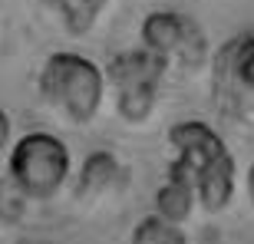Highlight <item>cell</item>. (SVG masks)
Masks as SVG:
<instances>
[{"mask_svg": "<svg viewBox=\"0 0 254 244\" xmlns=\"http://www.w3.org/2000/svg\"><path fill=\"white\" fill-rule=\"evenodd\" d=\"M43 3L69 37H86L109 7V0H43Z\"/></svg>", "mask_w": 254, "mask_h": 244, "instance_id": "obj_9", "label": "cell"}, {"mask_svg": "<svg viewBox=\"0 0 254 244\" xmlns=\"http://www.w3.org/2000/svg\"><path fill=\"white\" fill-rule=\"evenodd\" d=\"M165 73H169V66L145 47L116 53L103 69L106 86L113 89L116 99V116L129 125H142L159 106Z\"/></svg>", "mask_w": 254, "mask_h": 244, "instance_id": "obj_4", "label": "cell"}, {"mask_svg": "<svg viewBox=\"0 0 254 244\" xmlns=\"http://www.w3.org/2000/svg\"><path fill=\"white\" fill-rule=\"evenodd\" d=\"M132 244H189V235L182 225H172L162 215H145L132 228Z\"/></svg>", "mask_w": 254, "mask_h": 244, "instance_id": "obj_10", "label": "cell"}, {"mask_svg": "<svg viewBox=\"0 0 254 244\" xmlns=\"http://www.w3.org/2000/svg\"><path fill=\"white\" fill-rule=\"evenodd\" d=\"M73 155L53 132H27L7 152V179L27 201H50L63 191Z\"/></svg>", "mask_w": 254, "mask_h": 244, "instance_id": "obj_3", "label": "cell"}, {"mask_svg": "<svg viewBox=\"0 0 254 244\" xmlns=\"http://www.w3.org/2000/svg\"><path fill=\"white\" fill-rule=\"evenodd\" d=\"M10 152V116L3 113V106H0V159Z\"/></svg>", "mask_w": 254, "mask_h": 244, "instance_id": "obj_12", "label": "cell"}, {"mask_svg": "<svg viewBox=\"0 0 254 244\" xmlns=\"http://www.w3.org/2000/svg\"><path fill=\"white\" fill-rule=\"evenodd\" d=\"M169 145L175 149L169 165L195 185L198 208H205L208 215L225 211L238 188V162L225 139L201 119H182L169 129Z\"/></svg>", "mask_w": 254, "mask_h": 244, "instance_id": "obj_1", "label": "cell"}, {"mask_svg": "<svg viewBox=\"0 0 254 244\" xmlns=\"http://www.w3.org/2000/svg\"><path fill=\"white\" fill-rule=\"evenodd\" d=\"M23 211H27V198L13 188V182L7 175H0V231L20 225Z\"/></svg>", "mask_w": 254, "mask_h": 244, "instance_id": "obj_11", "label": "cell"}, {"mask_svg": "<svg viewBox=\"0 0 254 244\" xmlns=\"http://www.w3.org/2000/svg\"><path fill=\"white\" fill-rule=\"evenodd\" d=\"M198 208V195H195V185H191L179 169L165 172V182L159 185L155 191V215H162L165 221L172 225H185Z\"/></svg>", "mask_w": 254, "mask_h": 244, "instance_id": "obj_8", "label": "cell"}, {"mask_svg": "<svg viewBox=\"0 0 254 244\" xmlns=\"http://www.w3.org/2000/svg\"><path fill=\"white\" fill-rule=\"evenodd\" d=\"M139 40L165 66H175L185 73H195L208 63V37L201 23L179 10H152L142 20Z\"/></svg>", "mask_w": 254, "mask_h": 244, "instance_id": "obj_5", "label": "cell"}, {"mask_svg": "<svg viewBox=\"0 0 254 244\" xmlns=\"http://www.w3.org/2000/svg\"><path fill=\"white\" fill-rule=\"evenodd\" d=\"M37 89L60 119H66L69 125H89L103 109L106 76L103 66H96L89 57L60 50L50 53L47 63L40 66Z\"/></svg>", "mask_w": 254, "mask_h": 244, "instance_id": "obj_2", "label": "cell"}, {"mask_svg": "<svg viewBox=\"0 0 254 244\" xmlns=\"http://www.w3.org/2000/svg\"><path fill=\"white\" fill-rule=\"evenodd\" d=\"M245 188H248V198H251V205H254V162H251V169H248V175H245Z\"/></svg>", "mask_w": 254, "mask_h": 244, "instance_id": "obj_13", "label": "cell"}, {"mask_svg": "<svg viewBox=\"0 0 254 244\" xmlns=\"http://www.w3.org/2000/svg\"><path fill=\"white\" fill-rule=\"evenodd\" d=\"M126 185H129V169H126L109 149H96V152H89L83 159V165H79L73 195H76V201H83V205H99L106 198L119 195Z\"/></svg>", "mask_w": 254, "mask_h": 244, "instance_id": "obj_7", "label": "cell"}, {"mask_svg": "<svg viewBox=\"0 0 254 244\" xmlns=\"http://www.w3.org/2000/svg\"><path fill=\"white\" fill-rule=\"evenodd\" d=\"M211 93L228 116H254V33H238L215 53Z\"/></svg>", "mask_w": 254, "mask_h": 244, "instance_id": "obj_6", "label": "cell"}]
</instances>
